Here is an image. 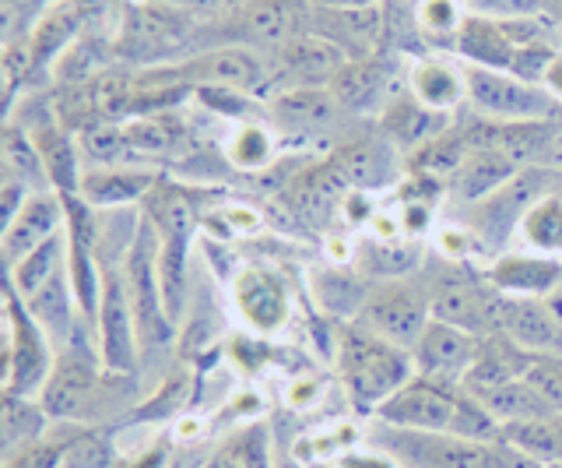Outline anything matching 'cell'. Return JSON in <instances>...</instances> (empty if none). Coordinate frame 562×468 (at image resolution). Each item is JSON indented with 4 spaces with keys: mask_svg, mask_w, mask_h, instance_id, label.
<instances>
[{
    "mask_svg": "<svg viewBox=\"0 0 562 468\" xmlns=\"http://www.w3.org/2000/svg\"><path fill=\"white\" fill-rule=\"evenodd\" d=\"M233 303L239 317L254 327L257 335H274L289 324L292 300L285 282L268 268H246L233 279Z\"/></svg>",
    "mask_w": 562,
    "mask_h": 468,
    "instance_id": "obj_20",
    "label": "cell"
},
{
    "mask_svg": "<svg viewBox=\"0 0 562 468\" xmlns=\"http://www.w3.org/2000/svg\"><path fill=\"white\" fill-rule=\"evenodd\" d=\"M67 268V230L46 239L43 247L25 254L14 268H8V289H14L22 300H32L35 292L46 289Z\"/></svg>",
    "mask_w": 562,
    "mask_h": 468,
    "instance_id": "obj_35",
    "label": "cell"
},
{
    "mask_svg": "<svg viewBox=\"0 0 562 468\" xmlns=\"http://www.w3.org/2000/svg\"><path fill=\"white\" fill-rule=\"evenodd\" d=\"M408 92L422 107L450 116L461 102H468V81L461 67H453L439 57H426L408 71Z\"/></svg>",
    "mask_w": 562,
    "mask_h": 468,
    "instance_id": "obj_29",
    "label": "cell"
},
{
    "mask_svg": "<svg viewBox=\"0 0 562 468\" xmlns=\"http://www.w3.org/2000/svg\"><path fill=\"white\" fill-rule=\"evenodd\" d=\"M549 183L552 177L541 166H527L506 187H499L496 194H488L485 201L474 204L471 230L482 239V247L499 254L509 244V236L520 233L524 215L531 212L544 194H552Z\"/></svg>",
    "mask_w": 562,
    "mask_h": 468,
    "instance_id": "obj_14",
    "label": "cell"
},
{
    "mask_svg": "<svg viewBox=\"0 0 562 468\" xmlns=\"http://www.w3.org/2000/svg\"><path fill=\"white\" fill-rule=\"evenodd\" d=\"M145 215L158 233V271H162V292L172 321L183 314L187 303V261L190 244L198 233V208L187 198V190L172 183H158L145 198Z\"/></svg>",
    "mask_w": 562,
    "mask_h": 468,
    "instance_id": "obj_5",
    "label": "cell"
},
{
    "mask_svg": "<svg viewBox=\"0 0 562 468\" xmlns=\"http://www.w3.org/2000/svg\"><path fill=\"white\" fill-rule=\"evenodd\" d=\"M123 282H127L131 310L137 321V338H140V356H148L155 349H169V342L176 335V321L166 307L162 292V271H158V233L148 222V215H140L137 236L123 257Z\"/></svg>",
    "mask_w": 562,
    "mask_h": 468,
    "instance_id": "obj_7",
    "label": "cell"
},
{
    "mask_svg": "<svg viewBox=\"0 0 562 468\" xmlns=\"http://www.w3.org/2000/svg\"><path fill=\"white\" fill-rule=\"evenodd\" d=\"M453 49L474 67H488V71H506L517 57V32L514 22L482 19V14H468L461 32H457Z\"/></svg>",
    "mask_w": 562,
    "mask_h": 468,
    "instance_id": "obj_23",
    "label": "cell"
},
{
    "mask_svg": "<svg viewBox=\"0 0 562 468\" xmlns=\"http://www.w3.org/2000/svg\"><path fill=\"white\" fill-rule=\"evenodd\" d=\"M341 107L330 89H281L271 102V116L278 127L292 134H316L338 120Z\"/></svg>",
    "mask_w": 562,
    "mask_h": 468,
    "instance_id": "obj_27",
    "label": "cell"
},
{
    "mask_svg": "<svg viewBox=\"0 0 562 468\" xmlns=\"http://www.w3.org/2000/svg\"><path fill=\"white\" fill-rule=\"evenodd\" d=\"M527 380L538 388V394L555 412H562V353L559 356H538V363L527 374Z\"/></svg>",
    "mask_w": 562,
    "mask_h": 468,
    "instance_id": "obj_45",
    "label": "cell"
},
{
    "mask_svg": "<svg viewBox=\"0 0 562 468\" xmlns=\"http://www.w3.org/2000/svg\"><path fill=\"white\" fill-rule=\"evenodd\" d=\"M145 4H166V8H180V11H190V14H201V11H228L243 4V0H145Z\"/></svg>",
    "mask_w": 562,
    "mask_h": 468,
    "instance_id": "obj_48",
    "label": "cell"
},
{
    "mask_svg": "<svg viewBox=\"0 0 562 468\" xmlns=\"http://www.w3.org/2000/svg\"><path fill=\"white\" fill-rule=\"evenodd\" d=\"M310 468H327V465H310Z\"/></svg>",
    "mask_w": 562,
    "mask_h": 468,
    "instance_id": "obj_52",
    "label": "cell"
},
{
    "mask_svg": "<svg viewBox=\"0 0 562 468\" xmlns=\"http://www.w3.org/2000/svg\"><path fill=\"white\" fill-rule=\"evenodd\" d=\"M397 222H401V233H408V236L426 233V230H429V222H432V208H429V201H422V198H418V201H404Z\"/></svg>",
    "mask_w": 562,
    "mask_h": 468,
    "instance_id": "obj_47",
    "label": "cell"
},
{
    "mask_svg": "<svg viewBox=\"0 0 562 468\" xmlns=\"http://www.w3.org/2000/svg\"><path fill=\"white\" fill-rule=\"evenodd\" d=\"M53 430L49 412L40 398L25 394H4V412H0V441H4V461L14 458L18 450L32 447Z\"/></svg>",
    "mask_w": 562,
    "mask_h": 468,
    "instance_id": "obj_33",
    "label": "cell"
},
{
    "mask_svg": "<svg viewBox=\"0 0 562 468\" xmlns=\"http://www.w3.org/2000/svg\"><path fill=\"white\" fill-rule=\"evenodd\" d=\"M4 394H25L40 398L46 377L57 359V345L49 342V335L29 314L25 300L14 289L4 286Z\"/></svg>",
    "mask_w": 562,
    "mask_h": 468,
    "instance_id": "obj_10",
    "label": "cell"
},
{
    "mask_svg": "<svg viewBox=\"0 0 562 468\" xmlns=\"http://www.w3.org/2000/svg\"><path fill=\"white\" fill-rule=\"evenodd\" d=\"M105 377L113 374L102 367L99 349L88 345L78 332L75 342L64 345L57 359H53V370L40 391V402L53 423H85L88 415H95Z\"/></svg>",
    "mask_w": 562,
    "mask_h": 468,
    "instance_id": "obj_8",
    "label": "cell"
},
{
    "mask_svg": "<svg viewBox=\"0 0 562 468\" xmlns=\"http://www.w3.org/2000/svg\"><path fill=\"white\" fill-rule=\"evenodd\" d=\"M468 14H482V19L496 22H527L544 19V0H464Z\"/></svg>",
    "mask_w": 562,
    "mask_h": 468,
    "instance_id": "obj_44",
    "label": "cell"
},
{
    "mask_svg": "<svg viewBox=\"0 0 562 468\" xmlns=\"http://www.w3.org/2000/svg\"><path fill=\"white\" fill-rule=\"evenodd\" d=\"M198 29H201L198 14H190V11L131 0L120 14L113 54L140 64V71H145V67H162V64H172L176 49H190L193 54Z\"/></svg>",
    "mask_w": 562,
    "mask_h": 468,
    "instance_id": "obj_4",
    "label": "cell"
},
{
    "mask_svg": "<svg viewBox=\"0 0 562 468\" xmlns=\"http://www.w3.org/2000/svg\"><path fill=\"white\" fill-rule=\"evenodd\" d=\"M373 447L386 450L404 468H538L517 455L503 441H468L453 433H422V430H397L386 423H373Z\"/></svg>",
    "mask_w": 562,
    "mask_h": 468,
    "instance_id": "obj_3",
    "label": "cell"
},
{
    "mask_svg": "<svg viewBox=\"0 0 562 468\" xmlns=\"http://www.w3.org/2000/svg\"><path fill=\"white\" fill-rule=\"evenodd\" d=\"M541 89L549 92L555 102H562V54H555V60L549 64V71L541 78Z\"/></svg>",
    "mask_w": 562,
    "mask_h": 468,
    "instance_id": "obj_50",
    "label": "cell"
},
{
    "mask_svg": "<svg viewBox=\"0 0 562 468\" xmlns=\"http://www.w3.org/2000/svg\"><path fill=\"white\" fill-rule=\"evenodd\" d=\"M334 367H338V380L351 405L369 415H376L415 377V359L408 349L373 335L356 321L338 327Z\"/></svg>",
    "mask_w": 562,
    "mask_h": 468,
    "instance_id": "obj_2",
    "label": "cell"
},
{
    "mask_svg": "<svg viewBox=\"0 0 562 468\" xmlns=\"http://www.w3.org/2000/svg\"><path fill=\"white\" fill-rule=\"evenodd\" d=\"M81 152L99 166H113L131 155L127 131H123V124H113V120H102V124L81 131Z\"/></svg>",
    "mask_w": 562,
    "mask_h": 468,
    "instance_id": "obj_43",
    "label": "cell"
},
{
    "mask_svg": "<svg viewBox=\"0 0 562 468\" xmlns=\"http://www.w3.org/2000/svg\"><path fill=\"white\" fill-rule=\"evenodd\" d=\"M373 420L397 430L453 433V437L485 444H496L503 430L464 385H447V380H432L422 374H415Z\"/></svg>",
    "mask_w": 562,
    "mask_h": 468,
    "instance_id": "obj_1",
    "label": "cell"
},
{
    "mask_svg": "<svg viewBox=\"0 0 562 468\" xmlns=\"http://www.w3.org/2000/svg\"><path fill=\"white\" fill-rule=\"evenodd\" d=\"M95 349H99L102 367L120 377H131L140 363V338H137V321H134L131 297H127V282H123V261L113 268L110 261H102Z\"/></svg>",
    "mask_w": 562,
    "mask_h": 468,
    "instance_id": "obj_12",
    "label": "cell"
},
{
    "mask_svg": "<svg viewBox=\"0 0 562 468\" xmlns=\"http://www.w3.org/2000/svg\"><path fill=\"white\" fill-rule=\"evenodd\" d=\"M468 81V102L474 113L485 120H499V124H524V120H549V113L559 102L541 89V85H527L506 71H488V67H464Z\"/></svg>",
    "mask_w": 562,
    "mask_h": 468,
    "instance_id": "obj_13",
    "label": "cell"
},
{
    "mask_svg": "<svg viewBox=\"0 0 562 468\" xmlns=\"http://www.w3.org/2000/svg\"><path fill=\"white\" fill-rule=\"evenodd\" d=\"M549 4H552V0H544V8H549Z\"/></svg>",
    "mask_w": 562,
    "mask_h": 468,
    "instance_id": "obj_53",
    "label": "cell"
},
{
    "mask_svg": "<svg viewBox=\"0 0 562 468\" xmlns=\"http://www.w3.org/2000/svg\"><path fill=\"white\" fill-rule=\"evenodd\" d=\"M538 363L535 353H527L524 345L509 342L506 335H482L479 356L471 363V374L464 377V388H492L509 385V380H524Z\"/></svg>",
    "mask_w": 562,
    "mask_h": 468,
    "instance_id": "obj_26",
    "label": "cell"
},
{
    "mask_svg": "<svg viewBox=\"0 0 562 468\" xmlns=\"http://www.w3.org/2000/svg\"><path fill=\"white\" fill-rule=\"evenodd\" d=\"M313 8L330 11V14H345V11H366V8H376L380 0H310Z\"/></svg>",
    "mask_w": 562,
    "mask_h": 468,
    "instance_id": "obj_49",
    "label": "cell"
},
{
    "mask_svg": "<svg viewBox=\"0 0 562 468\" xmlns=\"http://www.w3.org/2000/svg\"><path fill=\"white\" fill-rule=\"evenodd\" d=\"M295 32H303L295 0H243V4L215 14L211 22H201L193 54L198 49L239 46L254 49L260 57H271Z\"/></svg>",
    "mask_w": 562,
    "mask_h": 468,
    "instance_id": "obj_6",
    "label": "cell"
},
{
    "mask_svg": "<svg viewBox=\"0 0 562 468\" xmlns=\"http://www.w3.org/2000/svg\"><path fill=\"white\" fill-rule=\"evenodd\" d=\"M348 49L334 43L324 32H295L289 43H281L268 57L271 78L285 85L281 89H327L330 78L348 64Z\"/></svg>",
    "mask_w": 562,
    "mask_h": 468,
    "instance_id": "obj_15",
    "label": "cell"
},
{
    "mask_svg": "<svg viewBox=\"0 0 562 468\" xmlns=\"http://www.w3.org/2000/svg\"><path fill=\"white\" fill-rule=\"evenodd\" d=\"M386 155L376 142H356L345 145L338 155L330 159V166L341 172V180L351 183L356 190H373L376 183L386 180Z\"/></svg>",
    "mask_w": 562,
    "mask_h": 468,
    "instance_id": "obj_38",
    "label": "cell"
},
{
    "mask_svg": "<svg viewBox=\"0 0 562 468\" xmlns=\"http://www.w3.org/2000/svg\"><path fill=\"white\" fill-rule=\"evenodd\" d=\"M201 468H274L268 423H250L233 430L215 444Z\"/></svg>",
    "mask_w": 562,
    "mask_h": 468,
    "instance_id": "obj_34",
    "label": "cell"
},
{
    "mask_svg": "<svg viewBox=\"0 0 562 468\" xmlns=\"http://www.w3.org/2000/svg\"><path fill=\"white\" fill-rule=\"evenodd\" d=\"M330 96L348 113H366L373 107H386V67L380 57H351L338 75L330 78Z\"/></svg>",
    "mask_w": 562,
    "mask_h": 468,
    "instance_id": "obj_28",
    "label": "cell"
},
{
    "mask_svg": "<svg viewBox=\"0 0 562 468\" xmlns=\"http://www.w3.org/2000/svg\"><path fill=\"white\" fill-rule=\"evenodd\" d=\"M524 166L509 159L506 152H496V148H485V152H471L468 163L457 169L453 177V187L457 194H461L468 204H479L485 201L488 194H496L499 187H506L509 180L517 177Z\"/></svg>",
    "mask_w": 562,
    "mask_h": 468,
    "instance_id": "obj_32",
    "label": "cell"
},
{
    "mask_svg": "<svg viewBox=\"0 0 562 468\" xmlns=\"http://www.w3.org/2000/svg\"><path fill=\"white\" fill-rule=\"evenodd\" d=\"M450 127V116L447 113H436L429 107H422V102L404 92L397 99H391L380 113V134L386 145L394 148H404V152H418L422 145H429L432 137H439Z\"/></svg>",
    "mask_w": 562,
    "mask_h": 468,
    "instance_id": "obj_24",
    "label": "cell"
},
{
    "mask_svg": "<svg viewBox=\"0 0 562 468\" xmlns=\"http://www.w3.org/2000/svg\"><path fill=\"white\" fill-rule=\"evenodd\" d=\"M468 19V8L464 0H418L415 4V29L422 32L426 40H457Z\"/></svg>",
    "mask_w": 562,
    "mask_h": 468,
    "instance_id": "obj_41",
    "label": "cell"
},
{
    "mask_svg": "<svg viewBox=\"0 0 562 468\" xmlns=\"http://www.w3.org/2000/svg\"><path fill=\"white\" fill-rule=\"evenodd\" d=\"M544 19H549L559 29V36H562V0H552V4L544 8Z\"/></svg>",
    "mask_w": 562,
    "mask_h": 468,
    "instance_id": "obj_51",
    "label": "cell"
},
{
    "mask_svg": "<svg viewBox=\"0 0 562 468\" xmlns=\"http://www.w3.org/2000/svg\"><path fill=\"white\" fill-rule=\"evenodd\" d=\"M334 468H404V465L380 447H366V450L351 447V450H341V455H334Z\"/></svg>",
    "mask_w": 562,
    "mask_h": 468,
    "instance_id": "obj_46",
    "label": "cell"
},
{
    "mask_svg": "<svg viewBox=\"0 0 562 468\" xmlns=\"http://www.w3.org/2000/svg\"><path fill=\"white\" fill-rule=\"evenodd\" d=\"M0 177H14V180L29 183L32 190H53L46 163L32 142V134L14 127L11 120L4 127V145H0Z\"/></svg>",
    "mask_w": 562,
    "mask_h": 468,
    "instance_id": "obj_36",
    "label": "cell"
},
{
    "mask_svg": "<svg viewBox=\"0 0 562 468\" xmlns=\"http://www.w3.org/2000/svg\"><path fill=\"white\" fill-rule=\"evenodd\" d=\"M429 307L436 321H447L464 327L471 335H492V321H496L499 292L492 289L485 271H474L468 261H450L432 268L426 279Z\"/></svg>",
    "mask_w": 562,
    "mask_h": 468,
    "instance_id": "obj_9",
    "label": "cell"
},
{
    "mask_svg": "<svg viewBox=\"0 0 562 468\" xmlns=\"http://www.w3.org/2000/svg\"><path fill=\"white\" fill-rule=\"evenodd\" d=\"M479 402L485 405V412L496 420L499 426L509 423H527V420H541V415H552L555 409L538 394V388L531 380H509V385H492V388H468Z\"/></svg>",
    "mask_w": 562,
    "mask_h": 468,
    "instance_id": "obj_31",
    "label": "cell"
},
{
    "mask_svg": "<svg viewBox=\"0 0 562 468\" xmlns=\"http://www.w3.org/2000/svg\"><path fill=\"white\" fill-rule=\"evenodd\" d=\"M492 289L499 297L520 300H549L555 289H562V261L544 254H499L485 268Z\"/></svg>",
    "mask_w": 562,
    "mask_h": 468,
    "instance_id": "obj_21",
    "label": "cell"
},
{
    "mask_svg": "<svg viewBox=\"0 0 562 468\" xmlns=\"http://www.w3.org/2000/svg\"><path fill=\"white\" fill-rule=\"evenodd\" d=\"M432 321V307H429V292L426 282H412V279H380L369 286V297L359 310L356 324L369 327L373 335L401 345V349H415V342Z\"/></svg>",
    "mask_w": 562,
    "mask_h": 468,
    "instance_id": "obj_11",
    "label": "cell"
},
{
    "mask_svg": "<svg viewBox=\"0 0 562 468\" xmlns=\"http://www.w3.org/2000/svg\"><path fill=\"white\" fill-rule=\"evenodd\" d=\"M474 356H479V335H471L457 324L436 321V317L429 321V327L422 332V338L412 349L415 374L447 380V385H464Z\"/></svg>",
    "mask_w": 562,
    "mask_h": 468,
    "instance_id": "obj_16",
    "label": "cell"
},
{
    "mask_svg": "<svg viewBox=\"0 0 562 468\" xmlns=\"http://www.w3.org/2000/svg\"><path fill=\"white\" fill-rule=\"evenodd\" d=\"M492 335H506L509 342L524 345L535 356H559L562 353V317L549 300H520L499 297Z\"/></svg>",
    "mask_w": 562,
    "mask_h": 468,
    "instance_id": "obj_17",
    "label": "cell"
},
{
    "mask_svg": "<svg viewBox=\"0 0 562 468\" xmlns=\"http://www.w3.org/2000/svg\"><path fill=\"white\" fill-rule=\"evenodd\" d=\"M102 8V0H53V8L32 25L29 43H32V75H46L53 64H60L75 43L88 19Z\"/></svg>",
    "mask_w": 562,
    "mask_h": 468,
    "instance_id": "obj_18",
    "label": "cell"
},
{
    "mask_svg": "<svg viewBox=\"0 0 562 468\" xmlns=\"http://www.w3.org/2000/svg\"><path fill=\"white\" fill-rule=\"evenodd\" d=\"M313 292L316 300H321L327 310H334V314H348L351 321L359 317V310L369 297V282H359L351 271H321L313 282Z\"/></svg>",
    "mask_w": 562,
    "mask_h": 468,
    "instance_id": "obj_39",
    "label": "cell"
},
{
    "mask_svg": "<svg viewBox=\"0 0 562 468\" xmlns=\"http://www.w3.org/2000/svg\"><path fill=\"white\" fill-rule=\"evenodd\" d=\"M25 131L32 134L35 148H40V155H43L53 190H57L60 198L81 194V172H85V166H81V152H78L75 134L67 131L64 120L46 116L43 124L25 127Z\"/></svg>",
    "mask_w": 562,
    "mask_h": 468,
    "instance_id": "obj_25",
    "label": "cell"
},
{
    "mask_svg": "<svg viewBox=\"0 0 562 468\" xmlns=\"http://www.w3.org/2000/svg\"><path fill=\"white\" fill-rule=\"evenodd\" d=\"M274 137L268 127H260V124H243L233 137H228V145H225V155H228V163L239 166V169H263V166H271L274 159Z\"/></svg>",
    "mask_w": 562,
    "mask_h": 468,
    "instance_id": "obj_42",
    "label": "cell"
},
{
    "mask_svg": "<svg viewBox=\"0 0 562 468\" xmlns=\"http://www.w3.org/2000/svg\"><path fill=\"white\" fill-rule=\"evenodd\" d=\"M162 183L158 172L151 169H131V166H92L81 172V198L85 204L99 208H131V204H145V198Z\"/></svg>",
    "mask_w": 562,
    "mask_h": 468,
    "instance_id": "obj_22",
    "label": "cell"
},
{
    "mask_svg": "<svg viewBox=\"0 0 562 468\" xmlns=\"http://www.w3.org/2000/svg\"><path fill=\"white\" fill-rule=\"evenodd\" d=\"M499 441L538 468H562V412L527 423H509L499 430Z\"/></svg>",
    "mask_w": 562,
    "mask_h": 468,
    "instance_id": "obj_30",
    "label": "cell"
},
{
    "mask_svg": "<svg viewBox=\"0 0 562 468\" xmlns=\"http://www.w3.org/2000/svg\"><path fill=\"white\" fill-rule=\"evenodd\" d=\"M127 131V145L131 155H162L169 148H176V142L183 137V127L176 124L169 113H148V116H134L123 124Z\"/></svg>",
    "mask_w": 562,
    "mask_h": 468,
    "instance_id": "obj_40",
    "label": "cell"
},
{
    "mask_svg": "<svg viewBox=\"0 0 562 468\" xmlns=\"http://www.w3.org/2000/svg\"><path fill=\"white\" fill-rule=\"evenodd\" d=\"M520 239L535 254L562 257V198L544 194L520 222Z\"/></svg>",
    "mask_w": 562,
    "mask_h": 468,
    "instance_id": "obj_37",
    "label": "cell"
},
{
    "mask_svg": "<svg viewBox=\"0 0 562 468\" xmlns=\"http://www.w3.org/2000/svg\"><path fill=\"white\" fill-rule=\"evenodd\" d=\"M64 230H67V208L57 190H40V194H32L29 204L4 225V233H0L4 268H14L25 254L43 247L46 239H53Z\"/></svg>",
    "mask_w": 562,
    "mask_h": 468,
    "instance_id": "obj_19",
    "label": "cell"
}]
</instances>
